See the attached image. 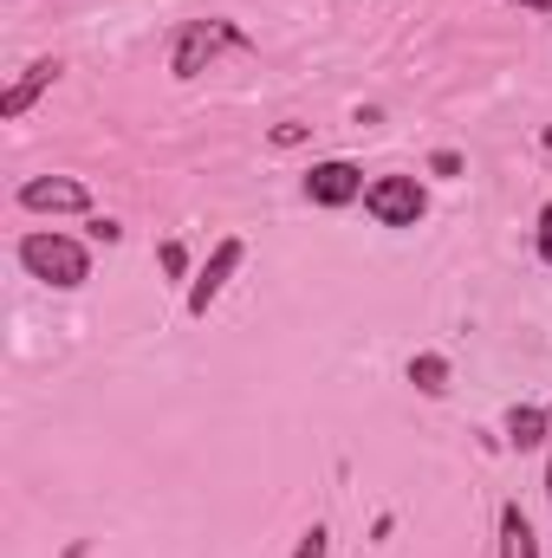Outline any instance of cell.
Here are the masks:
<instances>
[{
    "instance_id": "cell-1",
    "label": "cell",
    "mask_w": 552,
    "mask_h": 558,
    "mask_svg": "<svg viewBox=\"0 0 552 558\" xmlns=\"http://www.w3.org/2000/svg\"><path fill=\"white\" fill-rule=\"evenodd\" d=\"M20 267L39 279V286H59V292H79L85 279H92V254H85V241H72V234H20Z\"/></svg>"
},
{
    "instance_id": "cell-2",
    "label": "cell",
    "mask_w": 552,
    "mask_h": 558,
    "mask_svg": "<svg viewBox=\"0 0 552 558\" xmlns=\"http://www.w3.org/2000/svg\"><path fill=\"white\" fill-rule=\"evenodd\" d=\"M228 46H235V52H248L254 39H248L241 26H228V20H189V26L176 33V52H169V78H182V85H189V78H202V72H208V65H215Z\"/></svg>"
},
{
    "instance_id": "cell-3",
    "label": "cell",
    "mask_w": 552,
    "mask_h": 558,
    "mask_svg": "<svg viewBox=\"0 0 552 558\" xmlns=\"http://www.w3.org/2000/svg\"><path fill=\"white\" fill-rule=\"evenodd\" d=\"M364 215H371L377 228H416V221L429 215V195H422L416 175H377V182L364 189Z\"/></svg>"
},
{
    "instance_id": "cell-4",
    "label": "cell",
    "mask_w": 552,
    "mask_h": 558,
    "mask_svg": "<svg viewBox=\"0 0 552 558\" xmlns=\"http://www.w3.org/2000/svg\"><path fill=\"white\" fill-rule=\"evenodd\" d=\"M241 260H248V241L241 234H228V241H215V254H208V267L189 279V318H208V305L228 292V279L241 274Z\"/></svg>"
},
{
    "instance_id": "cell-5",
    "label": "cell",
    "mask_w": 552,
    "mask_h": 558,
    "mask_svg": "<svg viewBox=\"0 0 552 558\" xmlns=\"http://www.w3.org/2000/svg\"><path fill=\"white\" fill-rule=\"evenodd\" d=\"M364 189H371V182H364V169H358V162H345V156H332V162H312V169H305V202H312V208H351Z\"/></svg>"
},
{
    "instance_id": "cell-6",
    "label": "cell",
    "mask_w": 552,
    "mask_h": 558,
    "mask_svg": "<svg viewBox=\"0 0 552 558\" xmlns=\"http://www.w3.org/2000/svg\"><path fill=\"white\" fill-rule=\"evenodd\" d=\"M20 208L26 215H92V189L79 175H33L20 182Z\"/></svg>"
},
{
    "instance_id": "cell-7",
    "label": "cell",
    "mask_w": 552,
    "mask_h": 558,
    "mask_svg": "<svg viewBox=\"0 0 552 558\" xmlns=\"http://www.w3.org/2000/svg\"><path fill=\"white\" fill-rule=\"evenodd\" d=\"M59 72H65L59 59H33V65L0 92V118H7V124H13V118H26V111L39 105V92H52V85H59Z\"/></svg>"
},
{
    "instance_id": "cell-8",
    "label": "cell",
    "mask_w": 552,
    "mask_h": 558,
    "mask_svg": "<svg viewBox=\"0 0 552 558\" xmlns=\"http://www.w3.org/2000/svg\"><path fill=\"white\" fill-rule=\"evenodd\" d=\"M507 441H514L520 454L547 448L552 441V410H540V403H514V410H507Z\"/></svg>"
},
{
    "instance_id": "cell-9",
    "label": "cell",
    "mask_w": 552,
    "mask_h": 558,
    "mask_svg": "<svg viewBox=\"0 0 552 558\" xmlns=\"http://www.w3.org/2000/svg\"><path fill=\"white\" fill-rule=\"evenodd\" d=\"M501 558H540V539H533V526L514 500L501 507Z\"/></svg>"
},
{
    "instance_id": "cell-10",
    "label": "cell",
    "mask_w": 552,
    "mask_h": 558,
    "mask_svg": "<svg viewBox=\"0 0 552 558\" xmlns=\"http://www.w3.org/2000/svg\"><path fill=\"white\" fill-rule=\"evenodd\" d=\"M410 384L422 390V397H442V390H448V357H435V351L410 357Z\"/></svg>"
},
{
    "instance_id": "cell-11",
    "label": "cell",
    "mask_w": 552,
    "mask_h": 558,
    "mask_svg": "<svg viewBox=\"0 0 552 558\" xmlns=\"http://www.w3.org/2000/svg\"><path fill=\"white\" fill-rule=\"evenodd\" d=\"M156 260H163V274H169V279H189V254H182V241H163V247H156Z\"/></svg>"
},
{
    "instance_id": "cell-12",
    "label": "cell",
    "mask_w": 552,
    "mask_h": 558,
    "mask_svg": "<svg viewBox=\"0 0 552 558\" xmlns=\"http://www.w3.org/2000/svg\"><path fill=\"white\" fill-rule=\"evenodd\" d=\"M85 234H92V241H105V247H118V241H124V228H118L111 215H85Z\"/></svg>"
},
{
    "instance_id": "cell-13",
    "label": "cell",
    "mask_w": 552,
    "mask_h": 558,
    "mask_svg": "<svg viewBox=\"0 0 552 558\" xmlns=\"http://www.w3.org/2000/svg\"><path fill=\"white\" fill-rule=\"evenodd\" d=\"M461 169H468V162H461L455 149H435V156H429V175H442V182H455Z\"/></svg>"
},
{
    "instance_id": "cell-14",
    "label": "cell",
    "mask_w": 552,
    "mask_h": 558,
    "mask_svg": "<svg viewBox=\"0 0 552 558\" xmlns=\"http://www.w3.org/2000/svg\"><path fill=\"white\" fill-rule=\"evenodd\" d=\"M267 137H274V149H299V143L312 137V131H305V124H292V118H286V124H274V131H267Z\"/></svg>"
},
{
    "instance_id": "cell-15",
    "label": "cell",
    "mask_w": 552,
    "mask_h": 558,
    "mask_svg": "<svg viewBox=\"0 0 552 558\" xmlns=\"http://www.w3.org/2000/svg\"><path fill=\"white\" fill-rule=\"evenodd\" d=\"M325 553H332V533H325V526H312V533L299 539V553H292V558H325Z\"/></svg>"
},
{
    "instance_id": "cell-16",
    "label": "cell",
    "mask_w": 552,
    "mask_h": 558,
    "mask_svg": "<svg viewBox=\"0 0 552 558\" xmlns=\"http://www.w3.org/2000/svg\"><path fill=\"white\" fill-rule=\"evenodd\" d=\"M533 247H540V260L552 267V202L540 208V234H533Z\"/></svg>"
},
{
    "instance_id": "cell-17",
    "label": "cell",
    "mask_w": 552,
    "mask_h": 558,
    "mask_svg": "<svg viewBox=\"0 0 552 558\" xmlns=\"http://www.w3.org/2000/svg\"><path fill=\"white\" fill-rule=\"evenodd\" d=\"M514 7H533V13H552V0H514Z\"/></svg>"
},
{
    "instance_id": "cell-18",
    "label": "cell",
    "mask_w": 552,
    "mask_h": 558,
    "mask_svg": "<svg viewBox=\"0 0 552 558\" xmlns=\"http://www.w3.org/2000/svg\"><path fill=\"white\" fill-rule=\"evenodd\" d=\"M552 410V403H547ZM547 500H552V441H547Z\"/></svg>"
},
{
    "instance_id": "cell-19",
    "label": "cell",
    "mask_w": 552,
    "mask_h": 558,
    "mask_svg": "<svg viewBox=\"0 0 552 558\" xmlns=\"http://www.w3.org/2000/svg\"><path fill=\"white\" fill-rule=\"evenodd\" d=\"M540 149H552V124H547V131H540Z\"/></svg>"
}]
</instances>
